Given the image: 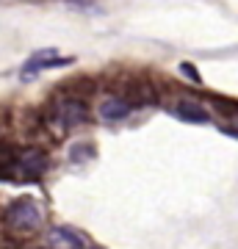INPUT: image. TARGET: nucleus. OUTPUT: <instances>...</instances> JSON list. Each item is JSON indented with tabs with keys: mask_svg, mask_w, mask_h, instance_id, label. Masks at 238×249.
I'll return each mask as SVG.
<instances>
[{
	"mask_svg": "<svg viewBox=\"0 0 238 249\" xmlns=\"http://www.w3.org/2000/svg\"><path fill=\"white\" fill-rule=\"evenodd\" d=\"M67 64H70V58H58L55 50H39V53H34L25 61V67H22V80L36 78L39 70H47V67H67Z\"/></svg>",
	"mask_w": 238,
	"mask_h": 249,
	"instance_id": "4",
	"label": "nucleus"
},
{
	"mask_svg": "<svg viewBox=\"0 0 238 249\" xmlns=\"http://www.w3.org/2000/svg\"><path fill=\"white\" fill-rule=\"evenodd\" d=\"M175 116L177 119H183V122H191V124H205L211 122V114H208V108L194 103V100H180L175 106Z\"/></svg>",
	"mask_w": 238,
	"mask_h": 249,
	"instance_id": "6",
	"label": "nucleus"
},
{
	"mask_svg": "<svg viewBox=\"0 0 238 249\" xmlns=\"http://www.w3.org/2000/svg\"><path fill=\"white\" fill-rule=\"evenodd\" d=\"M180 72H183L188 80H194V83H200V80H202V78H200V72H197L191 64H180Z\"/></svg>",
	"mask_w": 238,
	"mask_h": 249,
	"instance_id": "8",
	"label": "nucleus"
},
{
	"mask_svg": "<svg viewBox=\"0 0 238 249\" xmlns=\"http://www.w3.org/2000/svg\"><path fill=\"white\" fill-rule=\"evenodd\" d=\"M14 166L25 178H39V175H44V172L50 169V158L42 150H22L17 155V160H14Z\"/></svg>",
	"mask_w": 238,
	"mask_h": 249,
	"instance_id": "3",
	"label": "nucleus"
},
{
	"mask_svg": "<svg viewBox=\"0 0 238 249\" xmlns=\"http://www.w3.org/2000/svg\"><path fill=\"white\" fill-rule=\"evenodd\" d=\"M53 116H55V122L67 130V127H75V124L86 122L89 119V108H86V103H83L80 97H61V100H55Z\"/></svg>",
	"mask_w": 238,
	"mask_h": 249,
	"instance_id": "2",
	"label": "nucleus"
},
{
	"mask_svg": "<svg viewBox=\"0 0 238 249\" xmlns=\"http://www.w3.org/2000/svg\"><path fill=\"white\" fill-rule=\"evenodd\" d=\"M42 208L31 196H19L17 202L9 205V213H6V222L14 232H36L42 227Z\"/></svg>",
	"mask_w": 238,
	"mask_h": 249,
	"instance_id": "1",
	"label": "nucleus"
},
{
	"mask_svg": "<svg viewBox=\"0 0 238 249\" xmlns=\"http://www.w3.org/2000/svg\"><path fill=\"white\" fill-rule=\"evenodd\" d=\"M47 244L50 247H89L92 241L86 235H80L78 230H72V227H53L47 232Z\"/></svg>",
	"mask_w": 238,
	"mask_h": 249,
	"instance_id": "5",
	"label": "nucleus"
},
{
	"mask_svg": "<svg viewBox=\"0 0 238 249\" xmlns=\"http://www.w3.org/2000/svg\"><path fill=\"white\" fill-rule=\"evenodd\" d=\"M133 111V103H128L125 97H106L100 103V116L106 119V122H119L125 116Z\"/></svg>",
	"mask_w": 238,
	"mask_h": 249,
	"instance_id": "7",
	"label": "nucleus"
},
{
	"mask_svg": "<svg viewBox=\"0 0 238 249\" xmlns=\"http://www.w3.org/2000/svg\"><path fill=\"white\" fill-rule=\"evenodd\" d=\"M224 133L233 136V139H238V127H224Z\"/></svg>",
	"mask_w": 238,
	"mask_h": 249,
	"instance_id": "9",
	"label": "nucleus"
}]
</instances>
